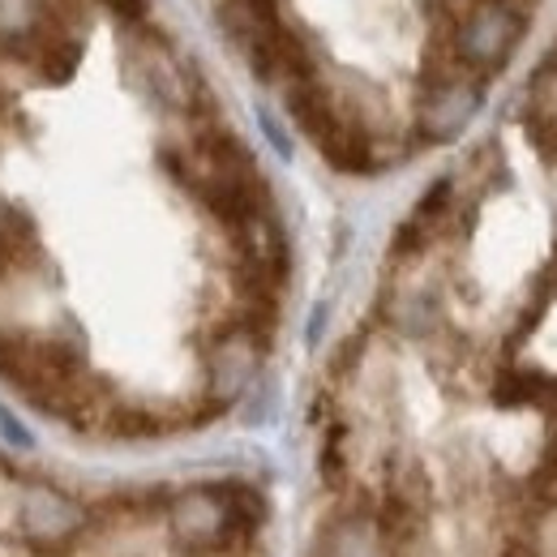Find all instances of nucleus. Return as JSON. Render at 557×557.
Segmentation results:
<instances>
[{
	"label": "nucleus",
	"mask_w": 557,
	"mask_h": 557,
	"mask_svg": "<svg viewBox=\"0 0 557 557\" xmlns=\"http://www.w3.org/2000/svg\"><path fill=\"white\" fill-rule=\"evenodd\" d=\"M557 395V377L528 373V369H506L493 382V404L497 408H528V404H549Z\"/></svg>",
	"instance_id": "nucleus-9"
},
{
	"label": "nucleus",
	"mask_w": 557,
	"mask_h": 557,
	"mask_svg": "<svg viewBox=\"0 0 557 557\" xmlns=\"http://www.w3.org/2000/svg\"><path fill=\"white\" fill-rule=\"evenodd\" d=\"M258 121H262V129H267V138L275 141V150L283 154V159H292V141H287V134H283V125H278L271 112H258Z\"/></svg>",
	"instance_id": "nucleus-14"
},
{
	"label": "nucleus",
	"mask_w": 557,
	"mask_h": 557,
	"mask_svg": "<svg viewBox=\"0 0 557 557\" xmlns=\"http://www.w3.org/2000/svg\"><path fill=\"white\" fill-rule=\"evenodd\" d=\"M481 99H485V86L472 73L429 77L424 90H420V108H417L420 134L429 141H455L468 129V121L476 116Z\"/></svg>",
	"instance_id": "nucleus-3"
},
{
	"label": "nucleus",
	"mask_w": 557,
	"mask_h": 557,
	"mask_svg": "<svg viewBox=\"0 0 557 557\" xmlns=\"http://www.w3.org/2000/svg\"><path fill=\"white\" fill-rule=\"evenodd\" d=\"M219 26L245 52V48L262 44L267 35H275L283 22L275 13V0H219Z\"/></svg>",
	"instance_id": "nucleus-6"
},
{
	"label": "nucleus",
	"mask_w": 557,
	"mask_h": 557,
	"mask_svg": "<svg viewBox=\"0 0 557 557\" xmlns=\"http://www.w3.org/2000/svg\"><path fill=\"white\" fill-rule=\"evenodd\" d=\"M223 497H227V510H232V519H236L245 532H258V528L267 523V515H271L267 497H262V493H258L253 485H240V481H223Z\"/></svg>",
	"instance_id": "nucleus-10"
},
{
	"label": "nucleus",
	"mask_w": 557,
	"mask_h": 557,
	"mask_svg": "<svg viewBox=\"0 0 557 557\" xmlns=\"http://www.w3.org/2000/svg\"><path fill=\"white\" fill-rule=\"evenodd\" d=\"M262 351H267V344H258V339H253L249 331H240V326L223 331V335L210 344L207 377H210V399H214L219 408H227V404L253 382V373H258V364H262Z\"/></svg>",
	"instance_id": "nucleus-5"
},
{
	"label": "nucleus",
	"mask_w": 557,
	"mask_h": 557,
	"mask_svg": "<svg viewBox=\"0 0 557 557\" xmlns=\"http://www.w3.org/2000/svg\"><path fill=\"white\" fill-rule=\"evenodd\" d=\"M103 4H108L116 17H134V22L146 13V0H103Z\"/></svg>",
	"instance_id": "nucleus-16"
},
{
	"label": "nucleus",
	"mask_w": 557,
	"mask_h": 557,
	"mask_svg": "<svg viewBox=\"0 0 557 557\" xmlns=\"http://www.w3.org/2000/svg\"><path fill=\"white\" fill-rule=\"evenodd\" d=\"M0 429H4V437H9V442H17L22 450H30V446H35V437H30V433H26V429H22L17 420L9 417L4 408H0Z\"/></svg>",
	"instance_id": "nucleus-15"
},
{
	"label": "nucleus",
	"mask_w": 557,
	"mask_h": 557,
	"mask_svg": "<svg viewBox=\"0 0 557 557\" xmlns=\"http://www.w3.org/2000/svg\"><path fill=\"white\" fill-rule=\"evenodd\" d=\"M168 523H172V536L185 554L194 557H219V554H236L249 545L253 532H245L232 510H227V497L223 485H198L189 493H176L168 502Z\"/></svg>",
	"instance_id": "nucleus-1"
},
{
	"label": "nucleus",
	"mask_w": 557,
	"mask_h": 557,
	"mask_svg": "<svg viewBox=\"0 0 557 557\" xmlns=\"http://www.w3.org/2000/svg\"><path fill=\"white\" fill-rule=\"evenodd\" d=\"M344 446H348V429L344 424H331L326 429V437H322V455H318V463H322V481L331 488L344 485V476H348V455H344Z\"/></svg>",
	"instance_id": "nucleus-11"
},
{
	"label": "nucleus",
	"mask_w": 557,
	"mask_h": 557,
	"mask_svg": "<svg viewBox=\"0 0 557 557\" xmlns=\"http://www.w3.org/2000/svg\"><path fill=\"white\" fill-rule=\"evenodd\" d=\"M523 26H528V13L510 9V4H497V0L476 4V9L450 30V44H455L459 65L472 73V77L497 73L510 61V52H515Z\"/></svg>",
	"instance_id": "nucleus-2"
},
{
	"label": "nucleus",
	"mask_w": 557,
	"mask_h": 557,
	"mask_svg": "<svg viewBox=\"0 0 557 557\" xmlns=\"http://www.w3.org/2000/svg\"><path fill=\"white\" fill-rule=\"evenodd\" d=\"M287 112H292V121H296L313 141L339 121V108H335L331 90H326L318 77H309V82H292V86H287Z\"/></svg>",
	"instance_id": "nucleus-7"
},
{
	"label": "nucleus",
	"mask_w": 557,
	"mask_h": 557,
	"mask_svg": "<svg viewBox=\"0 0 557 557\" xmlns=\"http://www.w3.org/2000/svg\"><path fill=\"white\" fill-rule=\"evenodd\" d=\"M554 278H557V262H554Z\"/></svg>",
	"instance_id": "nucleus-18"
},
{
	"label": "nucleus",
	"mask_w": 557,
	"mask_h": 557,
	"mask_svg": "<svg viewBox=\"0 0 557 557\" xmlns=\"http://www.w3.org/2000/svg\"><path fill=\"white\" fill-rule=\"evenodd\" d=\"M322 318H326V305H318V309H313V322H309V344H318V335H322Z\"/></svg>",
	"instance_id": "nucleus-17"
},
{
	"label": "nucleus",
	"mask_w": 557,
	"mask_h": 557,
	"mask_svg": "<svg viewBox=\"0 0 557 557\" xmlns=\"http://www.w3.org/2000/svg\"><path fill=\"white\" fill-rule=\"evenodd\" d=\"M322 154H326V163L331 168H339V172H351V176H360V172H369L373 168V146H369V134L348 121V116H339L322 138Z\"/></svg>",
	"instance_id": "nucleus-8"
},
{
	"label": "nucleus",
	"mask_w": 557,
	"mask_h": 557,
	"mask_svg": "<svg viewBox=\"0 0 557 557\" xmlns=\"http://www.w3.org/2000/svg\"><path fill=\"white\" fill-rule=\"evenodd\" d=\"M450 198H455V181H450V176L433 181V185L424 189V198L417 202V210H412V223H417V227H424V232L433 236V227H437V219L446 214Z\"/></svg>",
	"instance_id": "nucleus-12"
},
{
	"label": "nucleus",
	"mask_w": 557,
	"mask_h": 557,
	"mask_svg": "<svg viewBox=\"0 0 557 557\" xmlns=\"http://www.w3.org/2000/svg\"><path fill=\"white\" fill-rule=\"evenodd\" d=\"M17 528L35 545H70L86 532V506L52 485H30L17 506Z\"/></svg>",
	"instance_id": "nucleus-4"
},
{
	"label": "nucleus",
	"mask_w": 557,
	"mask_h": 557,
	"mask_svg": "<svg viewBox=\"0 0 557 557\" xmlns=\"http://www.w3.org/2000/svg\"><path fill=\"white\" fill-rule=\"evenodd\" d=\"M112 433L116 437H154L159 433V420L138 412V408H125V412L112 417Z\"/></svg>",
	"instance_id": "nucleus-13"
}]
</instances>
